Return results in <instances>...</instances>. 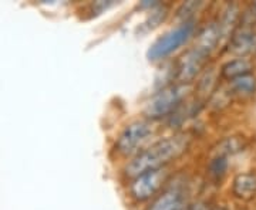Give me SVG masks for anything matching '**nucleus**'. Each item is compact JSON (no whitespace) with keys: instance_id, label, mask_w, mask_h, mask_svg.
I'll return each instance as SVG.
<instances>
[{"instance_id":"18","label":"nucleus","mask_w":256,"mask_h":210,"mask_svg":"<svg viewBox=\"0 0 256 210\" xmlns=\"http://www.w3.org/2000/svg\"><path fill=\"white\" fill-rule=\"evenodd\" d=\"M188 210H210V209H208L206 203H204V202H196V203L191 205Z\"/></svg>"},{"instance_id":"19","label":"nucleus","mask_w":256,"mask_h":210,"mask_svg":"<svg viewBox=\"0 0 256 210\" xmlns=\"http://www.w3.org/2000/svg\"><path fill=\"white\" fill-rule=\"evenodd\" d=\"M212 210H225V209H222V208H216V209H212Z\"/></svg>"},{"instance_id":"12","label":"nucleus","mask_w":256,"mask_h":210,"mask_svg":"<svg viewBox=\"0 0 256 210\" xmlns=\"http://www.w3.org/2000/svg\"><path fill=\"white\" fill-rule=\"evenodd\" d=\"M252 71V64L250 61L246 58H235L232 61H229L226 64L222 67L220 70V75L226 80H235L240 75H245V74H250Z\"/></svg>"},{"instance_id":"14","label":"nucleus","mask_w":256,"mask_h":210,"mask_svg":"<svg viewBox=\"0 0 256 210\" xmlns=\"http://www.w3.org/2000/svg\"><path fill=\"white\" fill-rule=\"evenodd\" d=\"M244 139L239 137H229L226 139H224L222 142H220L218 148H216V151H215V156H225V158H228L229 155H234V154H236L239 151H242V148H244Z\"/></svg>"},{"instance_id":"3","label":"nucleus","mask_w":256,"mask_h":210,"mask_svg":"<svg viewBox=\"0 0 256 210\" xmlns=\"http://www.w3.org/2000/svg\"><path fill=\"white\" fill-rule=\"evenodd\" d=\"M195 31V20L181 21L176 27L166 31L150 47L146 57L150 61H160L175 53L190 40Z\"/></svg>"},{"instance_id":"4","label":"nucleus","mask_w":256,"mask_h":210,"mask_svg":"<svg viewBox=\"0 0 256 210\" xmlns=\"http://www.w3.org/2000/svg\"><path fill=\"white\" fill-rule=\"evenodd\" d=\"M168 169L161 168L156 171H150L146 174H141L132 178V182L130 185V193L131 196L138 202H144L151 199L156 195L162 185L168 179Z\"/></svg>"},{"instance_id":"20","label":"nucleus","mask_w":256,"mask_h":210,"mask_svg":"<svg viewBox=\"0 0 256 210\" xmlns=\"http://www.w3.org/2000/svg\"><path fill=\"white\" fill-rule=\"evenodd\" d=\"M254 7H255V11H256V3H255V4H254Z\"/></svg>"},{"instance_id":"8","label":"nucleus","mask_w":256,"mask_h":210,"mask_svg":"<svg viewBox=\"0 0 256 210\" xmlns=\"http://www.w3.org/2000/svg\"><path fill=\"white\" fill-rule=\"evenodd\" d=\"M232 193L242 201H250L256 196V174L246 172L238 175L232 183Z\"/></svg>"},{"instance_id":"13","label":"nucleus","mask_w":256,"mask_h":210,"mask_svg":"<svg viewBox=\"0 0 256 210\" xmlns=\"http://www.w3.org/2000/svg\"><path fill=\"white\" fill-rule=\"evenodd\" d=\"M230 88L239 95H254L256 91V78L252 74L240 75L235 80H230Z\"/></svg>"},{"instance_id":"10","label":"nucleus","mask_w":256,"mask_h":210,"mask_svg":"<svg viewBox=\"0 0 256 210\" xmlns=\"http://www.w3.org/2000/svg\"><path fill=\"white\" fill-rule=\"evenodd\" d=\"M220 40V27L216 23H210V26L202 30L201 33L198 34V41L195 46L200 47L201 50H204L205 53L210 54V51L218 46Z\"/></svg>"},{"instance_id":"17","label":"nucleus","mask_w":256,"mask_h":210,"mask_svg":"<svg viewBox=\"0 0 256 210\" xmlns=\"http://www.w3.org/2000/svg\"><path fill=\"white\" fill-rule=\"evenodd\" d=\"M214 85H215V78H214V73L210 71V73H205L202 75L201 81L198 84V90H200V94L202 95H208L214 90Z\"/></svg>"},{"instance_id":"7","label":"nucleus","mask_w":256,"mask_h":210,"mask_svg":"<svg viewBox=\"0 0 256 210\" xmlns=\"http://www.w3.org/2000/svg\"><path fill=\"white\" fill-rule=\"evenodd\" d=\"M254 50H256L255 31L246 26L236 28L229 38V51L235 55H239V58H244L245 55L250 54Z\"/></svg>"},{"instance_id":"1","label":"nucleus","mask_w":256,"mask_h":210,"mask_svg":"<svg viewBox=\"0 0 256 210\" xmlns=\"http://www.w3.org/2000/svg\"><path fill=\"white\" fill-rule=\"evenodd\" d=\"M190 146V138L186 135H172L165 138L151 145L148 149L136 155V158L126 166V175L136 178L138 175L146 174L165 168L170 162L180 158Z\"/></svg>"},{"instance_id":"2","label":"nucleus","mask_w":256,"mask_h":210,"mask_svg":"<svg viewBox=\"0 0 256 210\" xmlns=\"http://www.w3.org/2000/svg\"><path fill=\"white\" fill-rule=\"evenodd\" d=\"M190 92V84H171L162 87L151 100L146 102V115L151 119H158L172 115L181 107V102Z\"/></svg>"},{"instance_id":"6","label":"nucleus","mask_w":256,"mask_h":210,"mask_svg":"<svg viewBox=\"0 0 256 210\" xmlns=\"http://www.w3.org/2000/svg\"><path fill=\"white\" fill-rule=\"evenodd\" d=\"M210 54L201 50L200 47H192L188 50L182 58L180 60L176 67V80L180 84H190V82L201 73L204 65L206 64Z\"/></svg>"},{"instance_id":"5","label":"nucleus","mask_w":256,"mask_h":210,"mask_svg":"<svg viewBox=\"0 0 256 210\" xmlns=\"http://www.w3.org/2000/svg\"><path fill=\"white\" fill-rule=\"evenodd\" d=\"M151 132H152V125L148 121H136L130 124L120 134L116 142V151L122 156L136 154L138 148L151 135Z\"/></svg>"},{"instance_id":"16","label":"nucleus","mask_w":256,"mask_h":210,"mask_svg":"<svg viewBox=\"0 0 256 210\" xmlns=\"http://www.w3.org/2000/svg\"><path fill=\"white\" fill-rule=\"evenodd\" d=\"M201 6V1H188V3H184L182 6H181V9L178 10V16L182 18V21L194 20L192 18V13L198 11Z\"/></svg>"},{"instance_id":"11","label":"nucleus","mask_w":256,"mask_h":210,"mask_svg":"<svg viewBox=\"0 0 256 210\" xmlns=\"http://www.w3.org/2000/svg\"><path fill=\"white\" fill-rule=\"evenodd\" d=\"M239 20V9L236 4H229L226 9L224 10V14L220 17L218 27H220V38L222 37H229L234 34V31L236 30V24Z\"/></svg>"},{"instance_id":"15","label":"nucleus","mask_w":256,"mask_h":210,"mask_svg":"<svg viewBox=\"0 0 256 210\" xmlns=\"http://www.w3.org/2000/svg\"><path fill=\"white\" fill-rule=\"evenodd\" d=\"M228 171V158L225 156H215L210 162L208 172L214 179H220Z\"/></svg>"},{"instance_id":"9","label":"nucleus","mask_w":256,"mask_h":210,"mask_svg":"<svg viewBox=\"0 0 256 210\" xmlns=\"http://www.w3.org/2000/svg\"><path fill=\"white\" fill-rule=\"evenodd\" d=\"M148 210H182V192L180 188H170L156 198Z\"/></svg>"}]
</instances>
